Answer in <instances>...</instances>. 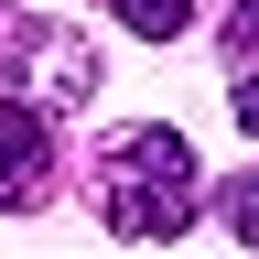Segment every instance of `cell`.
<instances>
[{"mask_svg":"<svg viewBox=\"0 0 259 259\" xmlns=\"http://www.w3.org/2000/svg\"><path fill=\"white\" fill-rule=\"evenodd\" d=\"M108 11H119L130 32H141V44H173V32L194 22V0H108Z\"/></svg>","mask_w":259,"mask_h":259,"instance_id":"277c9868","label":"cell"},{"mask_svg":"<svg viewBox=\"0 0 259 259\" xmlns=\"http://www.w3.org/2000/svg\"><path fill=\"white\" fill-rule=\"evenodd\" d=\"M22 87H32V108H44V119H54V108H87V97H97V54L76 44V32H44Z\"/></svg>","mask_w":259,"mask_h":259,"instance_id":"3957f363","label":"cell"},{"mask_svg":"<svg viewBox=\"0 0 259 259\" xmlns=\"http://www.w3.org/2000/svg\"><path fill=\"white\" fill-rule=\"evenodd\" d=\"M44 184H54V119L32 97H0V216L44 205Z\"/></svg>","mask_w":259,"mask_h":259,"instance_id":"7a4b0ae2","label":"cell"},{"mask_svg":"<svg viewBox=\"0 0 259 259\" xmlns=\"http://www.w3.org/2000/svg\"><path fill=\"white\" fill-rule=\"evenodd\" d=\"M194 205H205V184H194V151H184V130H119L108 141V184H97V216H108V238H184Z\"/></svg>","mask_w":259,"mask_h":259,"instance_id":"6da1fadb","label":"cell"},{"mask_svg":"<svg viewBox=\"0 0 259 259\" xmlns=\"http://www.w3.org/2000/svg\"><path fill=\"white\" fill-rule=\"evenodd\" d=\"M216 216H227V238H238V248H259V162H248V173H227Z\"/></svg>","mask_w":259,"mask_h":259,"instance_id":"5b68a950","label":"cell"},{"mask_svg":"<svg viewBox=\"0 0 259 259\" xmlns=\"http://www.w3.org/2000/svg\"><path fill=\"white\" fill-rule=\"evenodd\" d=\"M238 130H248V141H259V65H248V76H238Z\"/></svg>","mask_w":259,"mask_h":259,"instance_id":"8992f818","label":"cell"}]
</instances>
